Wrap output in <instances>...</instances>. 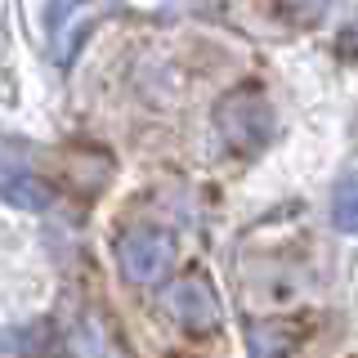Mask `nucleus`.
Here are the masks:
<instances>
[{
	"mask_svg": "<svg viewBox=\"0 0 358 358\" xmlns=\"http://www.w3.org/2000/svg\"><path fill=\"white\" fill-rule=\"evenodd\" d=\"M117 260L130 282H166L175 273V242L166 229L134 224L117 238Z\"/></svg>",
	"mask_w": 358,
	"mask_h": 358,
	"instance_id": "1",
	"label": "nucleus"
},
{
	"mask_svg": "<svg viewBox=\"0 0 358 358\" xmlns=\"http://www.w3.org/2000/svg\"><path fill=\"white\" fill-rule=\"evenodd\" d=\"M166 309L184 331H215L220 327V296L201 273H179L166 287Z\"/></svg>",
	"mask_w": 358,
	"mask_h": 358,
	"instance_id": "2",
	"label": "nucleus"
},
{
	"mask_svg": "<svg viewBox=\"0 0 358 358\" xmlns=\"http://www.w3.org/2000/svg\"><path fill=\"white\" fill-rule=\"evenodd\" d=\"M220 130L233 148H260L264 143V94L238 90L220 103Z\"/></svg>",
	"mask_w": 358,
	"mask_h": 358,
	"instance_id": "3",
	"label": "nucleus"
},
{
	"mask_svg": "<svg viewBox=\"0 0 358 358\" xmlns=\"http://www.w3.org/2000/svg\"><path fill=\"white\" fill-rule=\"evenodd\" d=\"M72 358H130V350L108 322V313H81L72 331Z\"/></svg>",
	"mask_w": 358,
	"mask_h": 358,
	"instance_id": "4",
	"label": "nucleus"
},
{
	"mask_svg": "<svg viewBox=\"0 0 358 358\" xmlns=\"http://www.w3.org/2000/svg\"><path fill=\"white\" fill-rule=\"evenodd\" d=\"M327 5H331V0H282V9H287L291 22H313V18H322V14H327Z\"/></svg>",
	"mask_w": 358,
	"mask_h": 358,
	"instance_id": "5",
	"label": "nucleus"
}]
</instances>
